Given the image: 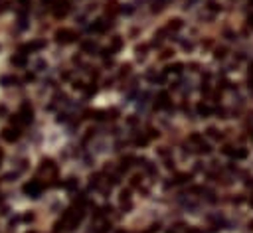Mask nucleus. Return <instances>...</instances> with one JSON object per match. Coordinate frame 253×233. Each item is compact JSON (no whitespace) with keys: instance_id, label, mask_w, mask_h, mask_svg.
I'll return each mask as SVG.
<instances>
[{"instance_id":"f257e3e1","label":"nucleus","mask_w":253,"mask_h":233,"mask_svg":"<svg viewBox=\"0 0 253 233\" xmlns=\"http://www.w3.org/2000/svg\"><path fill=\"white\" fill-rule=\"evenodd\" d=\"M20 119H22V123L24 124H28V123H32V119H34V109H32V105L28 101H24L22 105H20Z\"/></svg>"},{"instance_id":"f03ea898","label":"nucleus","mask_w":253,"mask_h":233,"mask_svg":"<svg viewBox=\"0 0 253 233\" xmlns=\"http://www.w3.org/2000/svg\"><path fill=\"white\" fill-rule=\"evenodd\" d=\"M24 194L30 195V198H38V195L42 194V184L38 180H32V182H28V184H24Z\"/></svg>"},{"instance_id":"7ed1b4c3","label":"nucleus","mask_w":253,"mask_h":233,"mask_svg":"<svg viewBox=\"0 0 253 233\" xmlns=\"http://www.w3.org/2000/svg\"><path fill=\"white\" fill-rule=\"evenodd\" d=\"M46 48V41H32V44H26L20 48V53H24V56H28L30 52H40V49Z\"/></svg>"},{"instance_id":"20e7f679","label":"nucleus","mask_w":253,"mask_h":233,"mask_svg":"<svg viewBox=\"0 0 253 233\" xmlns=\"http://www.w3.org/2000/svg\"><path fill=\"white\" fill-rule=\"evenodd\" d=\"M2 138L6 140V142H16V140L20 138V131L18 128H4L2 131Z\"/></svg>"},{"instance_id":"39448f33","label":"nucleus","mask_w":253,"mask_h":233,"mask_svg":"<svg viewBox=\"0 0 253 233\" xmlns=\"http://www.w3.org/2000/svg\"><path fill=\"white\" fill-rule=\"evenodd\" d=\"M12 65L14 67H26L28 65V57L24 56V53H16V56H12Z\"/></svg>"},{"instance_id":"423d86ee","label":"nucleus","mask_w":253,"mask_h":233,"mask_svg":"<svg viewBox=\"0 0 253 233\" xmlns=\"http://www.w3.org/2000/svg\"><path fill=\"white\" fill-rule=\"evenodd\" d=\"M0 83L8 87V85H16V83H20V81L16 77H12V75H4V77H0Z\"/></svg>"},{"instance_id":"0eeeda50","label":"nucleus","mask_w":253,"mask_h":233,"mask_svg":"<svg viewBox=\"0 0 253 233\" xmlns=\"http://www.w3.org/2000/svg\"><path fill=\"white\" fill-rule=\"evenodd\" d=\"M20 2V6L24 8V10H28V8H30V0H18Z\"/></svg>"},{"instance_id":"6e6552de","label":"nucleus","mask_w":253,"mask_h":233,"mask_svg":"<svg viewBox=\"0 0 253 233\" xmlns=\"http://www.w3.org/2000/svg\"><path fill=\"white\" fill-rule=\"evenodd\" d=\"M2 158H4V152H2V148H0V162H2Z\"/></svg>"},{"instance_id":"1a4fd4ad","label":"nucleus","mask_w":253,"mask_h":233,"mask_svg":"<svg viewBox=\"0 0 253 233\" xmlns=\"http://www.w3.org/2000/svg\"><path fill=\"white\" fill-rule=\"evenodd\" d=\"M2 4H4V0H0V12H2V10H4V8H2Z\"/></svg>"},{"instance_id":"9d476101","label":"nucleus","mask_w":253,"mask_h":233,"mask_svg":"<svg viewBox=\"0 0 253 233\" xmlns=\"http://www.w3.org/2000/svg\"><path fill=\"white\" fill-rule=\"evenodd\" d=\"M28 233H36V231H28Z\"/></svg>"}]
</instances>
